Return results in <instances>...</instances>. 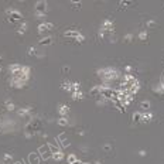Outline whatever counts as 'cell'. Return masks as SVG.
I'll use <instances>...</instances> for the list:
<instances>
[{
	"mask_svg": "<svg viewBox=\"0 0 164 164\" xmlns=\"http://www.w3.org/2000/svg\"><path fill=\"white\" fill-rule=\"evenodd\" d=\"M48 4L45 1H37L36 3V13H47Z\"/></svg>",
	"mask_w": 164,
	"mask_h": 164,
	"instance_id": "cell-4",
	"label": "cell"
},
{
	"mask_svg": "<svg viewBox=\"0 0 164 164\" xmlns=\"http://www.w3.org/2000/svg\"><path fill=\"white\" fill-rule=\"evenodd\" d=\"M98 75L103 79V81H113L119 78V71L115 68H105V69H99Z\"/></svg>",
	"mask_w": 164,
	"mask_h": 164,
	"instance_id": "cell-1",
	"label": "cell"
},
{
	"mask_svg": "<svg viewBox=\"0 0 164 164\" xmlns=\"http://www.w3.org/2000/svg\"><path fill=\"white\" fill-rule=\"evenodd\" d=\"M14 164H23L21 161H17V163H14Z\"/></svg>",
	"mask_w": 164,
	"mask_h": 164,
	"instance_id": "cell-35",
	"label": "cell"
},
{
	"mask_svg": "<svg viewBox=\"0 0 164 164\" xmlns=\"http://www.w3.org/2000/svg\"><path fill=\"white\" fill-rule=\"evenodd\" d=\"M153 120V113L151 112H144V113H142V120L140 122L143 123H149Z\"/></svg>",
	"mask_w": 164,
	"mask_h": 164,
	"instance_id": "cell-8",
	"label": "cell"
},
{
	"mask_svg": "<svg viewBox=\"0 0 164 164\" xmlns=\"http://www.w3.org/2000/svg\"><path fill=\"white\" fill-rule=\"evenodd\" d=\"M26 31H27V24H26V23H21V24L19 26V28H17V33L21 36V34H24Z\"/></svg>",
	"mask_w": 164,
	"mask_h": 164,
	"instance_id": "cell-12",
	"label": "cell"
},
{
	"mask_svg": "<svg viewBox=\"0 0 164 164\" xmlns=\"http://www.w3.org/2000/svg\"><path fill=\"white\" fill-rule=\"evenodd\" d=\"M38 156H40L38 153H30V156H28L30 164H40V157Z\"/></svg>",
	"mask_w": 164,
	"mask_h": 164,
	"instance_id": "cell-7",
	"label": "cell"
},
{
	"mask_svg": "<svg viewBox=\"0 0 164 164\" xmlns=\"http://www.w3.org/2000/svg\"><path fill=\"white\" fill-rule=\"evenodd\" d=\"M67 161H68V164H75L78 161V159H77L75 154H69V156L67 157Z\"/></svg>",
	"mask_w": 164,
	"mask_h": 164,
	"instance_id": "cell-13",
	"label": "cell"
},
{
	"mask_svg": "<svg viewBox=\"0 0 164 164\" xmlns=\"http://www.w3.org/2000/svg\"><path fill=\"white\" fill-rule=\"evenodd\" d=\"M4 106H6V109L7 110H14V103L13 102H10V101H6V103H4Z\"/></svg>",
	"mask_w": 164,
	"mask_h": 164,
	"instance_id": "cell-16",
	"label": "cell"
},
{
	"mask_svg": "<svg viewBox=\"0 0 164 164\" xmlns=\"http://www.w3.org/2000/svg\"><path fill=\"white\" fill-rule=\"evenodd\" d=\"M132 119H133V122L134 123H139L140 120H142V113H137V112L133 113V118H132Z\"/></svg>",
	"mask_w": 164,
	"mask_h": 164,
	"instance_id": "cell-18",
	"label": "cell"
},
{
	"mask_svg": "<svg viewBox=\"0 0 164 164\" xmlns=\"http://www.w3.org/2000/svg\"><path fill=\"white\" fill-rule=\"evenodd\" d=\"M81 36V33L79 31H75V30H68V31H65L64 33V37H69V38H78Z\"/></svg>",
	"mask_w": 164,
	"mask_h": 164,
	"instance_id": "cell-6",
	"label": "cell"
},
{
	"mask_svg": "<svg viewBox=\"0 0 164 164\" xmlns=\"http://www.w3.org/2000/svg\"><path fill=\"white\" fill-rule=\"evenodd\" d=\"M163 64H164V61H163Z\"/></svg>",
	"mask_w": 164,
	"mask_h": 164,
	"instance_id": "cell-38",
	"label": "cell"
},
{
	"mask_svg": "<svg viewBox=\"0 0 164 164\" xmlns=\"http://www.w3.org/2000/svg\"><path fill=\"white\" fill-rule=\"evenodd\" d=\"M52 159H54L55 161H60V160H62V159H64V154H62V151H58V153L52 154Z\"/></svg>",
	"mask_w": 164,
	"mask_h": 164,
	"instance_id": "cell-15",
	"label": "cell"
},
{
	"mask_svg": "<svg viewBox=\"0 0 164 164\" xmlns=\"http://www.w3.org/2000/svg\"><path fill=\"white\" fill-rule=\"evenodd\" d=\"M101 28H102V33H105V34H112V33H113V28H115V24H113L110 20H103Z\"/></svg>",
	"mask_w": 164,
	"mask_h": 164,
	"instance_id": "cell-3",
	"label": "cell"
},
{
	"mask_svg": "<svg viewBox=\"0 0 164 164\" xmlns=\"http://www.w3.org/2000/svg\"><path fill=\"white\" fill-rule=\"evenodd\" d=\"M10 160H11V156H10V154H4V161H6V163H9Z\"/></svg>",
	"mask_w": 164,
	"mask_h": 164,
	"instance_id": "cell-29",
	"label": "cell"
},
{
	"mask_svg": "<svg viewBox=\"0 0 164 164\" xmlns=\"http://www.w3.org/2000/svg\"><path fill=\"white\" fill-rule=\"evenodd\" d=\"M161 85H163V88H164V78H163V82H161Z\"/></svg>",
	"mask_w": 164,
	"mask_h": 164,
	"instance_id": "cell-36",
	"label": "cell"
},
{
	"mask_svg": "<svg viewBox=\"0 0 164 164\" xmlns=\"http://www.w3.org/2000/svg\"><path fill=\"white\" fill-rule=\"evenodd\" d=\"M7 20L9 21H17V20H23V14L17 10H7Z\"/></svg>",
	"mask_w": 164,
	"mask_h": 164,
	"instance_id": "cell-2",
	"label": "cell"
},
{
	"mask_svg": "<svg viewBox=\"0 0 164 164\" xmlns=\"http://www.w3.org/2000/svg\"><path fill=\"white\" fill-rule=\"evenodd\" d=\"M124 71H126V72H130V71H132V67H130V65H126Z\"/></svg>",
	"mask_w": 164,
	"mask_h": 164,
	"instance_id": "cell-31",
	"label": "cell"
},
{
	"mask_svg": "<svg viewBox=\"0 0 164 164\" xmlns=\"http://www.w3.org/2000/svg\"><path fill=\"white\" fill-rule=\"evenodd\" d=\"M62 71H64V72H69V68H68V67H64V69H62Z\"/></svg>",
	"mask_w": 164,
	"mask_h": 164,
	"instance_id": "cell-33",
	"label": "cell"
},
{
	"mask_svg": "<svg viewBox=\"0 0 164 164\" xmlns=\"http://www.w3.org/2000/svg\"><path fill=\"white\" fill-rule=\"evenodd\" d=\"M81 150L83 151V153H88V147H82Z\"/></svg>",
	"mask_w": 164,
	"mask_h": 164,
	"instance_id": "cell-34",
	"label": "cell"
},
{
	"mask_svg": "<svg viewBox=\"0 0 164 164\" xmlns=\"http://www.w3.org/2000/svg\"><path fill=\"white\" fill-rule=\"evenodd\" d=\"M71 6H74V7H81L82 3L81 1H71Z\"/></svg>",
	"mask_w": 164,
	"mask_h": 164,
	"instance_id": "cell-27",
	"label": "cell"
},
{
	"mask_svg": "<svg viewBox=\"0 0 164 164\" xmlns=\"http://www.w3.org/2000/svg\"><path fill=\"white\" fill-rule=\"evenodd\" d=\"M27 112H28L27 109H20V110H19V115H20V116H24V115H27Z\"/></svg>",
	"mask_w": 164,
	"mask_h": 164,
	"instance_id": "cell-28",
	"label": "cell"
},
{
	"mask_svg": "<svg viewBox=\"0 0 164 164\" xmlns=\"http://www.w3.org/2000/svg\"><path fill=\"white\" fill-rule=\"evenodd\" d=\"M139 154H140L142 157H144V156H146V151H144V150H140V151H139Z\"/></svg>",
	"mask_w": 164,
	"mask_h": 164,
	"instance_id": "cell-32",
	"label": "cell"
},
{
	"mask_svg": "<svg viewBox=\"0 0 164 164\" xmlns=\"http://www.w3.org/2000/svg\"><path fill=\"white\" fill-rule=\"evenodd\" d=\"M122 7H127V6H130V4H133V1H120L119 3Z\"/></svg>",
	"mask_w": 164,
	"mask_h": 164,
	"instance_id": "cell-25",
	"label": "cell"
},
{
	"mask_svg": "<svg viewBox=\"0 0 164 164\" xmlns=\"http://www.w3.org/2000/svg\"><path fill=\"white\" fill-rule=\"evenodd\" d=\"M75 41H77V42H83V41H85V37H83V36L81 34V36H79V37H78V38H77Z\"/></svg>",
	"mask_w": 164,
	"mask_h": 164,
	"instance_id": "cell-30",
	"label": "cell"
},
{
	"mask_svg": "<svg viewBox=\"0 0 164 164\" xmlns=\"http://www.w3.org/2000/svg\"><path fill=\"white\" fill-rule=\"evenodd\" d=\"M150 108H151V103H150V101H143V102H140V109L142 110H150Z\"/></svg>",
	"mask_w": 164,
	"mask_h": 164,
	"instance_id": "cell-10",
	"label": "cell"
},
{
	"mask_svg": "<svg viewBox=\"0 0 164 164\" xmlns=\"http://www.w3.org/2000/svg\"><path fill=\"white\" fill-rule=\"evenodd\" d=\"M51 42H52V38H51V37H44V38H41V41H40L41 45H50Z\"/></svg>",
	"mask_w": 164,
	"mask_h": 164,
	"instance_id": "cell-14",
	"label": "cell"
},
{
	"mask_svg": "<svg viewBox=\"0 0 164 164\" xmlns=\"http://www.w3.org/2000/svg\"><path fill=\"white\" fill-rule=\"evenodd\" d=\"M81 164H88V163H81Z\"/></svg>",
	"mask_w": 164,
	"mask_h": 164,
	"instance_id": "cell-37",
	"label": "cell"
},
{
	"mask_svg": "<svg viewBox=\"0 0 164 164\" xmlns=\"http://www.w3.org/2000/svg\"><path fill=\"white\" fill-rule=\"evenodd\" d=\"M58 113H60L62 118H65V116L69 113V108H68L67 105H61V106L58 108Z\"/></svg>",
	"mask_w": 164,
	"mask_h": 164,
	"instance_id": "cell-9",
	"label": "cell"
},
{
	"mask_svg": "<svg viewBox=\"0 0 164 164\" xmlns=\"http://www.w3.org/2000/svg\"><path fill=\"white\" fill-rule=\"evenodd\" d=\"M123 40H124V42H130V41L133 40V36H132V34H127V36H124Z\"/></svg>",
	"mask_w": 164,
	"mask_h": 164,
	"instance_id": "cell-24",
	"label": "cell"
},
{
	"mask_svg": "<svg viewBox=\"0 0 164 164\" xmlns=\"http://www.w3.org/2000/svg\"><path fill=\"white\" fill-rule=\"evenodd\" d=\"M71 95H72V98H74L75 101H78V99H82V98H83V93H82L81 91H79V92H72Z\"/></svg>",
	"mask_w": 164,
	"mask_h": 164,
	"instance_id": "cell-17",
	"label": "cell"
},
{
	"mask_svg": "<svg viewBox=\"0 0 164 164\" xmlns=\"http://www.w3.org/2000/svg\"><path fill=\"white\" fill-rule=\"evenodd\" d=\"M147 34H149V31H142V33H140V34H139V38H140V40H146V38H147Z\"/></svg>",
	"mask_w": 164,
	"mask_h": 164,
	"instance_id": "cell-21",
	"label": "cell"
},
{
	"mask_svg": "<svg viewBox=\"0 0 164 164\" xmlns=\"http://www.w3.org/2000/svg\"><path fill=\"white\" fill-rule=\"evenodd\" d=\"M58 124H60V126H68V120H67V118H61V119L58 120Z\"/></svg>",
	"mask_w": 164,
	"mask_h": 164,
	"instance_id": "cell-20",
	"label": "cell"
},
{
	"mask_svg": "<svg viewBox=\"0 0 164 164\" xmlns=\"http://www.w3.org/2000/svg\"><path fill=\"white\" fill-rule=\"evenodd\" d=\"M40 156H41V159H42V160H48V159H50V157H51L52 154H51V151L48 150V151H45V153H42V154H40Z\"/></svg>",
	"mask_w": 164,
	"mask_h": 164,
	"instance_id": "cell-19",
	"label": "cell"
},
{
	"mask_svg": "<svg viewBox=\"0 0 164 164\" xmlns=\"http://www.w3.org/2000/svg\"><path fill=\"white\" fill-rule=\"evenodd\" d=\"M61 86H62L64 91H68V92H71V93H72V91H74V89H72V82H64Z\"/></svg>",
	"mask_w": 164,
	"mask_h": 164,
	"instance_id": "cell-11",
	"label": "cell"
},
{
	"mask_svg": "<svg viewBox=\"0 0 164 164\" xmlns=\"http://www.w3.org/2000/svg\"><path fill=\"white\" fill-rule=\"evenodd\" d=\"M28 54H30V55L33 57V55H36V54H37V50H36L34 47H31V48L28 50Z\"/></svg>",
	"mask_w": 164,
	"mask_h": 164,
	"instance_id": "cell-26",
	"label": "cell"
},
{
	"mask_svg": "<svg viewBox=\"0 0 164 164\" xmlns=\"http://www.w3.org/2000/svg\"><path fill=\"white\" fill-rule=\"evenodd\" d=\"M147 27L154 28V27H157V23H156V21H153V20H149V21H147Z\"/></svg>",
	"mask_w": 164,
	"mask_h": 164,
	"instance_id": "cell-22",
	"label": "cell"
},
{
	"mask_svg": "<svg viewBox=\"0 0 164 164\" xmlns=\"http://www.w3.org/2000/svg\"><path fill=\"white\" fill-rule=\"evenodd\" d=\"M103 150H105V151H108V153H110V151H112V146L106 143V144H103Z\"/></svg>",
	"mask_w": 164,
	"mask_h": 164,
	"instance_id": "cell-23",
	"label": "cell"
},
{
	"mask_svg": "<svg viewBox=\"0 0 164 164\" xmlns=\"http://www.w3.org/2000/svg\"><path fill=\"white\" fill-rule=\"evenodd\" d=\"M54 28V26L51 24V23H42L38 26V31L40 33H45V31H50V30H52Z\"/></svg>",
	"mask_w": 164,
	"mask_h": 164,
	"instance_id": "cell-5",
	"label": "cell"
}]
</instances>
